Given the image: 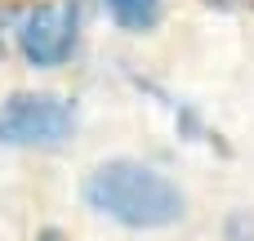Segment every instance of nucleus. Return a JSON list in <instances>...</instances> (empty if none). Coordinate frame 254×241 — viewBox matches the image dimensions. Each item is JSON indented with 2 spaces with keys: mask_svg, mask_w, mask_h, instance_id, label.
Masks as SVG:
<instances>
[{
  "mask_svg": "<svg viewBox=\"0 0 254 241\" xmlns=\"http://www.w3.org/2000/svg\"><path fill=\"white\" fill-rule=\"evenodd\" d=\"M89 210L125 228H170L183 219V192L143 161H107L85 179Z\"/></svg>",
  "mask_w": 254,
  "mask_h": 241,
  "instance_id": "1",
  "label": "nucleus"
},
{
  "mask_svg": "<svg viewBox=\"0 0 254 241\" xmlns=\"http://www.w3.org/2000/svg\"><path fill=\"white\" fill-rule=\"evenodd\" d=\"M76 112L58 94H13L0 103V143L4 148H58L71 139Z\"/></svg>",
  "mask_w": 254,
  "mask_h": 241,
  "instance_id": "2",
  "label": "nucleus"
},
{
  "mask_svg": "<svg viewBox=\"0 0 254 241\" xmlns=\"http://www.w3.org/2000/svg\"><path fill=\"white\" fill-rule=\"evenodd\" d=\"M76 27H80V4L76 0L36 4L18 22V49L31 67H58L76 49Z\"/></svg>",
  "mask_w": 254,
  "mask_h": 241,
  "instance_id": "3",
  "label": "nucleus"
},
{
  "mask_svg": "<svg viewBox=\"0 0 254 241\" xmlns=\"http://www.w3.org/2000/svg\"><path fill=\"white\" fill-rule=\"evenodd\" d=\"M112 18L129 31H147L156 18H161V0H107Z\"/></svg>",
  "mask_w": 254,
  "mask_h": 241,
  "instance_id": "4",
  "label": "nucleus"
},
{
  "mask_svg": "<svg viewBox=\"0 0 254 241\" xmlns=\"http://www.w3.org/2000/svg\"><path fill=\"white\" fill-rule=\"evenodd\" d=\"M223 241H254V210H232L223 224Z\"/></svg>",
  "mask_w": 254,
  "mask_h": 241,
  "instance_id": "5",
  "label": "nucleus"
},
{
  "mask_svg": "<svg viewBox=\"0 0 254 241\" xmlns=\"http://www.w3.org/2000/svg\"><path fill=\"white\" fill-rule=\"evenodd\" d=\"M36 241H67L58 228H45V233H36Z\"/></svg>",
  "mask_w": 254,
  "mask_h": 241,
  "instance_id": "6",
  "label": "nucleus"
}]
</instances>
